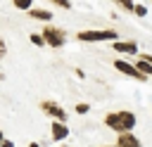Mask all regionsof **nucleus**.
Instances as JSON below:
<instances>
[{
	"label": "nucleus",
	"mask_w": 152,
	"mask_h": 147,
	"mask_svg": "<svg viewBox=\"0 0 152 147\" xmlns=\"http://www.w3.org/2000/svg\"><path fill=\"white\" fill-rule=\"evenodd\" d=\"M88 109H90V107H88L86 102H81V104H76V114H86Z\"/></svg>",
	"instance_id": "obj_13"
},
{
	"label": "nucleus",
	"mask_w": 152,
	"mask_h": 147,
	"mask_svg": "<svg viewBox=\"0 0 152 147\" xmlns=\"http://www.w3.org/2000/svg\"><path fill=\"white\" fill-rule=\"evenodd\" d=\"M112 47L116 52H121V55H135L138 52V43L135 40H114Z\"/></svg>",
	"instance_id": "obj_6"
},
{
	"label": "nucleus",
	"mask_w": 152,
	"mask_h": 147,
	"mask_svg": "<svg viewBox=\"0 0 152 147\" xmlns=\"http://www.w3.org/2000/svg\"><path fill=\"white\" fill-rule=\"evenodd\" d=\"M40 38H43V43L45 45H50V47H62L64 45V31L62 28H57V26H52V24H48L43 31H40Z\"/></svg>",
	"instance_id": "obj_3"
},
{
	"label": "nucleus",
	"mask_w": 152,
	"mask_h": 147,
	"mask_svg": "<svg viewBox=\"0 0 152 147\" xmlns=\"http://www.w3.org/2000/svg\"><path fill=\"white\" fill-rule=\"evenodd\" d=\"M140 59H142L145 64H150V66H152V55H140Z\"/></svg>",
	"instance_id": "obj_16"
},
{
	"label": "nucleus",
	"mask_w": 152,
	"mask_h": 147,
	"mask_svg": "<svg viewBox=\"0 0 152 147\" xmlns=\"http://www.w3.org/2000/svg\"><path fill=\"white\" fill-rule=\"evenodd\" d=\"M119 7H121V9H128V12H133V2H124V0H121V2H119Z\"/></svg>",
	"instance_id": "obj_14"
},
{
	"label": "nucleus",
	"mask_w": 152,
	"mask_h": 147,
	"mask_svg": "<svg viewBox=\"0 0 152 147\" xmlns=\"http://www.w3.org/2000/svg\"><path fill=\"white\" fill-rule=\"evenodd\" d=\"M116 147H140V140L133 133H121L116 140Z\"/></svg>",
	"instance_id": "obj_8"
},
{
	"label": "nucleus",
	"mask_w": 152,
	"mask_h": 147,
	"mask_svg": "<svg viewBox=\"0 0 152 147\" xmlns=\"http://www.w3.org/2000/svg\"><path fill=\"white\" fill-rule=\"evenodd\" d=\"M2 140H5V135H2V130H0V142H2Z\"/></svg>",
	"instance_id": "obj_20"
},
{
	"label": "nucleus",
	"mask_w": 152,
	"mask_h": 147,
	"mask_svg": "<svg viewBox=\"0 0 152 147\" xmlns=\"http://www.w3.org/2000/svg\"><path fill=\"white\" fill-rule=\"evenodd\" d=\"M28 17L36 19V21H45V24H50L52 12H50V9H40V7H31V9H28Z\"/></svg>",
	"instance_id": "obj_7"
},
{
	"label": "nucleus",
	"mask_w": 152,
	"mask_h": 147,
	"mask_svg": "<svg viewBox=\"0 0 152 147\" xmlns=\"http://www.w3.org/2000/svg\"><path fill=\"white\" fill-rule=\"evenodd\" d=\"M114 38H119V36H116V31H112V28H102V31H78V33H76V40H81V43H104V40H112V43H114Z\"/></svg>",
	"instance_id": "obj_2"
},
{
	"label": "nucleus",
	"mask_w": 152,
	"mask_h": 147,
	"mask_svg": "<svg viewBox=\"0 0 152 147\" xmlns=\"http://www.w3.org/2000/svg\"><path fill=\"white\" fill-rule=\"evenodd\" d=\"M28 147H40V145H38V142H31V145H28Z\"/></svg>",
	"instance_id": "obj_19"
},
{
	"label": "nucleus",
	"mask_w": 152,
	"mask_h": 147,
	"mask_svg": "<svg viewBox=\"0 0 152 147\" xmlns=\"http://www.w3.org/2000/svg\"><path fill=\"white\" fill-rule=\"evenodd\" d=\"M133 14L145 17V14H147V7H145V5H133Z\"/></svg>",
	"instance_id": "obj_11"
},
{
	"label": "nucleus",
	"mask_w": 152,
	"mask_h": 147,
	"mask_svg": "<svg viewBox=\"0 0 152 147\" xmlns=\"http://www.w3.org/2000/svg\"><path fill=\"white\" fill-rule=\"evenodd\" d=\"M5 52H7V45H5V40H2V38H0V59H2V57H5Z\"/></svg>",
	"instance_id": "obj_15"
},
{
	"label": "nucleus",
	"mask_w": 152,
	"mask_h": 147,
	"mask_svg": "<svg viewBox=\"0 0 152 147\" xmlns=\"http://www.w3.org/2000/svg\"><path fill=\"white\" fill-rule=\"evenodd\" d=\"M40 111H43V114H48V116H52V119H55V121H59V123H64V121H66V111H64L57 102H52V100L40 102Z\"/></svg>",
	"instance_id": "obj_4"
},
{
	"label": "nucleus",
	"mask_w": 152,
	"mask_h": 147,
	"mask_svg": "<svg viewBox=\"0 0 152 147\" xmlns=\"http://www.w3.org/2000/svg\"><path fill=\"white\" fill-rule=\"evenodd\" d=\"M150 76H152V74H150Z\"/></svg>",
	"instance_id": "obj_21"
},
{
	"label": "nucleus",
	"mask_w": 152,
	"mask_h": 147,
	"mask_svg": "<svg viewBox=\"0 0 152 147\" xmlns=\"http://www.w3.org/2000/svg\"><path fill=\"white\" fill-rule=\"evenodd\" d=\"M14 7H17V9H26V12H28V9H31V2H28V0H14Z\"/></svg>",
	"instance_id": "obj_10"
},
{
	"label": "nucleus",
	"mask_w": 152,
	"mask_h": 147,
	"mask_svg": "<svg viewBox=\"0 0 152 147\" xmlns=\"http://www.w3.org/2000/svg\"><path fill=\"white\" fill-rule=\"evenodd\" d=\"M28 38H31V43H33V45H38V47H40V45H45V43H43V38H40V33H31Z\"/></svg>",
	"instance_id": "obj_12"
},
{
	"label": "nucleus",
	"mask_w": 152,
	"mask_h": 147,
	"mask_svg": "<svg viewBox=\"0 0 152 147\" xmlns=\"http://www.w3.org/2000/svg\"><path fill=\"white\" fill-rule=\"evenodd\" d=\"M55 2H57V5H59V7H64V9H69V7H71V5H69V2H66V0H55Z\"/></svg>",
	"instance_id": "obj_17"
},
{
	"label": "nucleus",
	"mask_w": 152,
	"mask_h": 147,
	"mask_svg": "<svg viewBox=\"0 0 152 147\" xmlns=\"http://www.w3.org/2000/svg\"><path fill=\"white\" fill-rule=\"evenodd\" d=\"M0 147H14V145H12L10 140H2V142H0Z\"/></svg>",
	"instance_id": "obj_18"
},
{
	"label": "nucleus",
	"mask_w": 152,
	"mask_h": 147,
	"mask_svg": "<svg viewBox=\"0 0 152 147\" xmlns=\"http://www.w3.org/2000/svg\"><path fill=\"white\" fill-rule=\"evenodd\" d=\"M114 69H119L121 74H126V76H131V78H135V81H145V76L135 69V64H131V62H124V59H116L114 62Z\"/></svg>",
	"instance_id": "obj_5"
},
{
	"label": "nucleus",
	"mask_w": 152,
	"mask_h": 147,
	"mask_svg": "<svg viewBox=\"0 0 152 147\" xmlns=\"http://www.w3.org/2000/svg\"><path fill=\"white\" fill-rule=\"evenodd\" d=\"M50 133H52V140H64V138L69 135V128H66L64 123H59V121H52Z\"/></svg>",
	"instance_id": "obj_9"
},
{
	"label": "nucleus",
	"mask_w": 152,
	"mask_h": 147,
	"mask_svg": "<svg viewBox=\"0 0 152 147\" xmlns=\"http://www.w3.org/2000/svg\"><path fill=\"white\" fill-rule=\"evenodd\" d=\"M104 126L107 128H112L114 133H131L133 130V126H135V114L133 111H112V114H107L104 116Z\"/></svg>",
	"instance_id": "obj_1"
}]
</instances>
